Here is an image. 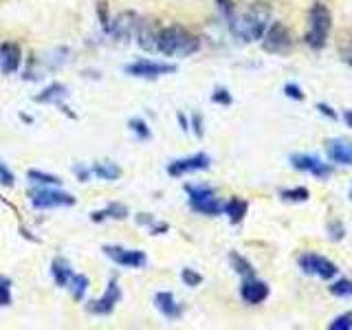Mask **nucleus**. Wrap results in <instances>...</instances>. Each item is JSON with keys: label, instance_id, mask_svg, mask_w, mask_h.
Wrapping results in <instances>:
<instances>
[{"label": "nucleus", "instance_id": "nucleus-1", "mask_svg": "<svg viewBox=\"0 0 352 330\" xmlns=\"http://www.w3.org/2000/svg\"><path fill=\"white\" fill-rule=\"evenodd\" d=\"M271 5L267 0H256V3H251L245 14H240L238 18L231 16L229 18V27H231V33L242 40V42H256V40H262L264 33L269 29V22H271Z\"/></svg>", "mask_w": 352, "mask_h": 330}, {"label": "nucleus", "instance_id": "nucleus-2", "mask_svg": "<svg viewBox=\"0 0 352 330\" xmlns=\"http://www.w3.org/2000/svg\"><path fill=\"white\" fill-rule=\"evenodd\" d=\"M201 49V40L183 27H165L157 33V51L168 58H187Z\"/></svg>", "mask_w": 352, "mask_h": 330}, {"label": "nucleus", "instance_id": "nucleus-3", "mask_svg": "<svg viewBox=\"0 0 352 330\" xmlns=\"http://www.w3.org/2000/svg\"><path fill=\"white\" fill-rule=\"evenodd\" d=\"M330 27H333V16H330V9L322 3H315L311 7V14H308V33H306V44L311 49L319 51L326 47Z\"/></svg>", "mask_w": 352, "mask_h": 330}, {"label": "nucleus", "instance_id": "nucleus-4", "mask_svg": "<svg viewBox=\"0 0 352 330\" xmlns=\"http://www.w3.org/2000/svg\"><path fill=\"white\" fill-rule=\"evenodd\" d=\"M185 192L190 196V205L194 212L203 216H218L223 214V203L218 201L212 187L207 185H185Z\"/></svg>", "mask_w": 352, "mask_h": 330}, {"label": "nucleus", "instance_id": "nucleus-5", "mask_svg": "<svg viewBox=\"0 0 352 330\" xmlns=\"http://www.w3.org/2000/svg\"><path fill=\"white\" fill-rule=\"evenodd\" d=\"M297 262H300V269L306 275H315L319 280H333L339 271L335 262H330L324 256H317V253H304Z\"/></svg>", "mask_w": 352, "mask_h": 330}, {"label": "nucleus", "instance_id": "nucleus-6", "mask_svg": "<svg viewBox=\"0 0 352 330\" xmlns=\"http://www.w3.org/2000/svg\"><path fill=\"white\" fill-rule=\"evenodd\" d=\"M291 33L286 29V25L282 22H273L269 25L267 33H264V40H262V47L267 53H275V55H284L291 51Z\"/></svg>", "mask_w": 352, "mask_h": 330}, {"label": "nucleus", "instance_id": "nucleus-7", "mask_svg": "<svg viewBox=\"0 0 352 330\" xmlns=\"http://www.w3.org/2000/svg\"><path fill=\"white\" fill-rule=\"evenodd\" d=\"M31 205L36 209H53V207H71L75 205V198L66 192H58V190H31Z\"/></svg>", "mask_w": 352, "mask_h": 330}, {"label": "nucleus", "instance_id": "nucleus-8", "mask_svg": "<svg viewBox=\"0 0 352 330\" xmlns=\"http://www.w3.org/2000/svg\"><path fill=\"white\" fill-rule=\"evenodd\" d=\"M132 77H143V80H154V77L176 73V64H163V62H152V60H137L128 64L124 69Z\"/></svg>", "mask_w": 352, "mask_h": 330}, {"label": "nucleus", "instance_id": "nucleus-9", "mask_svg": "<svg viewBox=\"0 0 352 330\" xmlns=\"http://www.w3.org/2000/svg\"><path fill=\"white\" fill-rule=\"evenodd\" d=\"M104 253L106 256L117 262L119 267H126V269H141L146 267V253L139 251V249H124V247H104Z\"/></svg>", "mask_w": 352, "mask_h": 330}, {"label": "nucleus", "instance_id": "nucleus-10", "mask_svg": "<svg viewBox=\"0 0 352 330\" xmlns=\"http://www.w3.org/2000/svg\"><path fill=\"white\" fill-rule=\"evenodd\" d=\"M291 163L295 170L308 172V174L317 176V179H328V176L333 174V168H330L328 163H324L322 159L313 157V154H293Z\"/></svg>", "mask_w": 352, "mask_h": 330}, {"label": "nucleus", "instance_id": "nucleus-11", "mask_svg": "<svg viewBox=\"0 0 352 330\" xmlns=\"http://www.w3.org/2000/svg\"><path fill=\"white\" fill-rule=\"evenodd\" d=\"M121 300V289H119V284L117 280H110L108 282V289L106 293L99 297V300L91 302V306H88V311L95 313V315H110L115 311V306L119 304Z\"/></svg>", "mask_w": 352, "mask_h": 330}, {"label": "nucleus", "instance_id": "nucleus-12", "mask_svg": "<svg viewBox=\"0 0 352 330\" xmlns=\"http://www.w3.org/2000/svg\"><path fill=\"white\" fill-rule=\"evenodd\" d=\"M209 168V157L207 154H194V157H187V159H179V161H172L168 165V174L170 176H183V174H190V172H201Z\"/></svg>", "mask_w": 352, "mask_h": 330}, {"label": "nucleus", "instance_id": "nucleus-13", "mask_svg": "<svg viewBox=\"0 0 352 330\" xmlns=\"http://www.w3.org/2000/svg\"><path fill=\"white\" fill-rule=\"evenodd\" d=\"M240 295L247 304H262L269 297V284L258 278H245L240 286Z\"/></svg>", "mask_w": 352, "mask_h": 330}, {"label": "nucleus", "instance_id": "nucleus-14", "mask_svg": "<svg viewBox=\"0 0 352 330\" xmlns=\"http://www.w3.org/2000/svg\"><path fill=\"white\" fill-rule=\"evenodd\" d=\"M22 53L16 42H3L0 44V71L5 75H14L20 69Z\"/></svg>", "mask_w": 352, "mask_h": 330}, {"label": "nucleus", "instance_id": "nucleus-15", "mask_svg": "<svg viewBox=\"0 0 352 330\" xmlns=\"http://www.w3.org/2000/svg\"><path fill=\"white\" fill-rule=\"evenodd\" d=\"M137 27H139V22L135 14H121L115 18V22H110L106 31L113 33L117 40H128L132 38V33L137 31Z\"/></svg>", "mask_w": 352, "mask_h": 330}, {"label": "nucleus", "instance_id": "nucleus-16", "mask_svg": "<svg viewBox=\"0 0 352 330\" xmlns=\"http://www.w3.org/2000/svg\"><path fill=\"white\" fill-rule=\"evenodd\" d=\"M154 306L165 319H179L183 315V306L174 300V295L170 291H159L154 295Z\"/></svg>", "mask_w": 352, "mask_h": 330}, {"label": "nucleus", "instance_id": "nucleus-17", "mask_svg": "<svg viewBox=\"0 0 352 330\" xmlns=\"http://www.w3.org/2000/svg\"><path fill=\"white\" fill-rule=\"evenodd\" d=\"M326 152H328V159L333 163L352 165V143L341 141V139H333V141L326 143Z\"/></svg>", "mask_w": 352, "mask_h": 330}, {"label": "nucleus", "instance_id": "nucleus-18", "mask_svg": "<svg viewBox=\"0 0 352 330\" xmlns=\"http://www.w3.org/2000/svg\"><path fill=\"white\" fill-rule=\"evenodd\" d=\"M69 97V88H66L64 84H51V86H47L44 91L40 93V95H36L33 97V102H38V104H55V106H62V99H66Z\"/></svg>", "mask_w": 352, "mask_h": 330}, {"label": "nucleus", "instance_id": "nucleus-19", "mask_svg": "<svg viewBox=\"0 0 352 330\" xmlns=\"http://www.w3.org/2000/svg\"><path fill=\"white\" fill-rule=\"evenodd\" d=\"M51 275H53V280L55 284L60 286V289H64V286H69L71 278H73V269H71V264L66 262L64 258H55L51 262Z\"/></svg>", "mask_w": 352, "mask_h": 330}, {"label": "nucleus", "instance_id": "nucleus-20", "mask_svg": "<svg viewBox=\"0 0 352 330\" xmlns=\"http://www.w3.org/2000/svg\"><path fill=\"white\" fill-rule=\"evenodd\" d=\"M247 209H249L247 201H242V198H231V201L225 203L223 212L229 216L231 225H240L242 220H245V216H247Z\"/></svg>", "mask_w": 352, "mask_h": 330}, {"label": "nucleus", "instance_id": "nucleus-21", "mask_svg": "<svg viewBox=\"0 0 352 330\" xmlns=\"http://www.w3.org/2000/svg\"><path fill=\"white\" fill-rule=\"evenodd\" d=\"M157 33L150 22H139L137 27V38H139V47L146 51H157Z\"/></svg>", "mask_w": 352, "mask_h": 330}, {"label": "nucleus", "instance_id": "nucleus-22", "mask_svg": "<svg viewBox=\"0 0 352 330\" xmlns=\"http://www.w3.org/2000/svg\"><path fill=\"white\" fill-rule=\"evenodd\" d=\"M128 207L126 205H121V203H110L106 209H102V212H95L91 214V218L95 220V223H102V220L106 218H113V220H124L128 218Z\"/></svg>", "mask_w": 352, "mask_h": 330}, {"label": "nucleus", "instance_id": "nucleus-23", "mask_svg": "<svg viewBox=\"0 0 352 330\" xmlns=\"http://www.w3.org/2000/svg\"><path fill=\"white\" fill-rule=\"evenodd\" d=\"M91 172L102 181H117L121 176V168L117 163H95Z\"/></svg>", "mask_w": 352, "mask_h": 330}, {"label": "nucleus", "instance_id": "nucleus-24", "mask_svg": "<svg viewBox=\"0 0 352 330\" xmlns=\"http://www.w3.org/2000/svg\"><path fill=\"white\" fill-rule=\"evenodd\" d=\"M229 262H231V267H234V271L238 275H242V278H253V275H256V269L251 267V262L236 251L229 253Z\"/></svg>", "mask_w": 352, "mask_h": 330}, {"label": "nucleus", "instance_id": "nucleus-25", "mask_svg": "<svg viewBox=\"0 0 352 330\" xmlns=\"http://www.w3.org/2000/svg\"><path fill=\"white\" fill-rule=\"evenodd\" d=\"M69 289H71V295L75 297V300H84V295L88 291V278L82 273H75L69 282Z\"/></svg>", "mask_w": 352, "mask_h": 330}, {"label": "nucleus", "instance_id": "nucleus-26", "mask_svg": "<svg viewBox=\"0 0 352 330\" xmlns=\"http://www.w3.org/2000/svg\"><path fill=\"white\" fill-rule=\"evenodd\" d=\"M337 49H339L341 60L352 66V33H341L339 42H337Z\"/></svg>", "mask_w": 352, "mask_h": 330}, {"label": "nucleus", "instance_id": "nucleus-27", "mask_svg": "<svg viewBox=\"0 0 352 330\" xmlns=\"http://www.w3.org/2000/svg\"><path fill=\"white\" fill-rule=\"evenodd\" d=\"M29 181L31 183H38V185H62V179H58V176L53 174H47V172H40V170H29Z\"/></svg>", "mask_w": 352, "mask_h": 330}, {"label": "nucleus", "instance_id": "nucleus-28", "mask_svg": "<svg viewBox=\"0 0 352 330\" xmlns=\"http://www.w3.org/2000/svg\"><path fill=\"white\" fill-rule=\"evenodd\" d=\"M280 196H282V201H286V203H304V201H308V198H311V194H308L306 187H295V190H284Z\"/></svg>", "mask_w": 352, "mask_h": 330}, {"label": "nucleus", "instance_id": "nucleus-29", "mask_svg": "<svg viewBox=\"0 0 352 330\" xmlns=\"http://www.w3.org/2000/svg\"><path fill=\"white\" fill-rule=\"evenodd\" d=\"M330 293L335 297H352V280H337L333 286H330Z\"/></svg>", "mask_w": 352, "mask_h": 330}, {"label": "nucleus", "instance_id": "nucleus-30", "mask_svg": "<svg viewBox=\"0 0 352 330\" xmlns=\"http://www.w3.org/2000/svg\"><path fill=\"white\" fill-rule=\"evenodd\" d=\"M130 128H132V132L141 139V141H146V139H150L152 137V132H150V128H148V124L143 119H130V124H128Z\"/></svg>", "mask_w": 352, "mask_h": 330}, {"label": "nucleus", "instance_id": "nucleus-31", "mask_svg": "<svg viewBox=\"0 0 352 330\" xmlns=\"http://www.w3.org/2000/svg\"><path fill=\"white\" fill-rule=\"evenodd\" d=\"M330 330H352V313H344L330 322Z\"/></svg>", "mask_w": 352, "mask_h": 330}, {"label": "nucleus", "instance_id": "nucleus-32", "mask_svg": "<svg viewBox=\"0 0 352 330\" xmlns=\"http://www.w3.org/2000/svg\"><path fill=\"white\" fill-rule=\"evenodd\" d=\"M181 280L187 284V286H198L203 282V275L201 273H196L194 269H183L181 271Z\"/></svg>", "mask_w": 352, "mask_h": 330}, {"label": "nucleus", "instance_id": "nucleus-33", "mask_svg": "<svg viewBox=\"0 0 352 330\" xmlns=\"http://www.w3.org/2000/svg\"><path fill=\"white\" fill-rule=\"evenodd\" d=\"M11 304V282L7 278H0V306Z\"/></svg>", "mask_w": 352, "mask_h": 330}, {"label": "nucleus", "instance_id": "nucleus-34", "mask_svg": "<svg viewBox=\"0 0 352 330\" xmlns=\"http://www.w3.org/2000/svg\"><path fill=\"white\" fill-rule=\"evenodd\" d=\"M212 102H214V104H223V106H229L231 102H234V99H231V95H229L227 88H216L214 95H212Z\"/></svg>", "mask_w": 352, "mask_h": 330}, {"label": "nucleus", "instance_id": "nucleus-35", "mask_svg": "<svg viewBox=\"0 0 352 330\" xmlns=\"http://www.w3.org/2000/svg\"><path fill=\"white\" fill-rule=\"evenodd\" d=\"M14 181H16V176H14V172H11L5 163H0V185H5V187H11L14 185Z\"/></svg>", "mask_w": 352, "mask_h": 330}, {"label": "nucleus", "instance_id": "nucleus-36", "mask_svg": "<svg viewBox=\"0 0 352 330\" xmlns=\"http://www.w3.org/2000/svg\"><path fill=\"white\" fill-rule=\"evenodd\" d=\"M284 93H286V97H291V99H297V102H302V99H304V93H302V88L297 86V84H286V86H284Z\"/></svg>", "mask_w": 352, "mask_h": 330}, {"label": "nucleus", "instance_id": "nucleus-37", "mask_svg": "<svg viewBox=\"0 0 352 330\" xmlns=\"http://www.w3.org/2000/svg\"><path fill=\"white\" fill-rule=\"evenodd\" d=\"M328 234H330V238H333V240H341V238H344V234H346V229H344V225H341V223H330L328 225Z\"/></svg>", "mask_w": 352, "mask_h": 330}, {"label": "nucleus", "instance_id": "nucleus-38", "mask_svg": "<svg viewBox=\"0 0 352 330\" xmlns=\"http://www.w3.org/2000/svg\"><path fill=\"white\" fill-rule=\"evenodd\" d=\"M216 3H218L220 11H223L227 18L234 16V3H231V0H216Z\"/></svg>", "mask_w": 352, "mask_h": 330}, {"label": "nucleus", "instance_id": "nucleus-39", "mask_svg": "<svg viewBox=\"0 0 352 330\" xmlns=\"http://www.w3.org/2000/svg\"><path fill=\"white\" fill-rule=\"evenodd\" d=\"M317 110H319V113H322L324 117H330V119H337V113H335V110H333V108H330L328 104H322V102H319V104H317Z\"/></svg>", "mask_w": 352, "mask_h": 330}, {"label": "nucleus", "instance_id": "nucleus-40", "mask_svg": "<svg viewBox=\"0 0 352 330\" xmlns=\"http://www.w3.org/2000/svg\"><path fill=\"white\" fill-rule=\"evenodd\" d=\"M73 172L77 174V179H80L82 183H86V181H88V176H91V174H93L91 170H86V168H82V165H75V168H73Z\"/></svg>", "mask_w": 352, "mask_h": 330}, {"label": "nucleus", "instance_id": "nucleus-41", "mask_svg": "<svg viewBox=\"0 0 352 330\" xmlns=\"http://www.w3.org/2000/svg\"><path fill=\"white\" fill-rule=\"evenodd\" d=\"M192 126H194L196 137H203V121H201V115H194L192 117Z\"/></svg>", "mask_w": 352, "mask_h": 330}, {"label": "nucleus", "instance_id": "nucleus-42", "mask_svg": "<svg viewBox=\"0 0 352 330\" xmlns=\"http://www.w3.org/2000/svg\"><path fill=\"white\" fill-rule=\"evenodd\" d=\"M179 124H181V128H183V130H190V124H187V119H185V115H183V113H179Z\"/></svg>", "mask_w": 352, "mask_h": 330}, {"label": "nucleus", "instance_id": "nucleus-43", "mask_svg": "<svg viewBox=\"0 0 352 330\" xmlns=\"http://www.w3.org/2000/svg\"><path fill=\"white\" fill-rule=\"evenodd\" d=\"M344 121H346L348 128H352V110H346V113H344Z\"/></svg>", "mask_w": 352, "mask_h": 330}]
</instances>
